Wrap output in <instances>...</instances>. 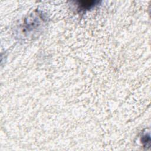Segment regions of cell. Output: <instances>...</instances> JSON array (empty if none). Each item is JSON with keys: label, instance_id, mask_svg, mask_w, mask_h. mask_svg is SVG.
<instances>
[{"label": "cell", "instance_id": "obj_1", "mask_svg": "<svg viewBox=\"0 0 151 151\" xmlns=\"http://www.w3.org/2000/svg\"><path fill=\"white\" fill-rule=\"evenodd\" d=\"M78 8L80 10H88L92 8L96 5L99 3V1H79L78 2Z\"/></svg>", "mask_w": 151, "mask_h": 151}]
</instances>
